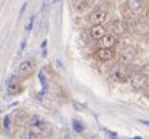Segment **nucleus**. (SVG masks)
<instances>
[{
	"label": "nucleus",
	"instance_id": "2",
	"mask_svg": "<svg viewBox=\"0 0 149 139\" xmlns=\"http://www.w3.org/2000/svg\"><path fill=\"white\" fill-rule=\"evenodd\" d=\"M148 82H149V75L143 71H138V72H135V74H132L128 78V83L133 90H144Z\"/></svg>",
	"mask_w": 149,
	"mask_h": 139
},
{
	"label": "nucleus",
	"instance_id": "12",
	"mask_svg": "<svg viewBox=\"0 0 149 139\" xmlns=\"http://www.w3.org/2000/svg\"><path fill=\"white\" fill-rule=\"evenodd\" d=\"M90 3H91V0H74V8L77 11H84L90 7Z\"/></svg>",
	"mask_w": 149,
	"mask_h": 139
},
{
	"label": "nucleus",
	"instance_id": "11",
	"mask_svg": "<svg viewBox=\"0 0 149 139\" xmlns=\"http://www.w3.org/2000/svg\"><path fill=\"white\" fill-rule=\"evenodd\" d=\"M127 7H128V10L132 11V13H139V11L143 10V7H144V2L143 0H127Z\"/></svg>",
	"mask_w": 149,
	"mask_h": 139
},
{
	"label": "nucleus",
	"instance_id": "8",
	"mask_svg": "<svg viewBox=\"0 0 149 139\" xmlns=\"http://www.w3.org/2000/svg\"><path fill=\"white\" fill-rule=\"evenodd\" d=\"M109 30L112 34H116L117 37L122 35V34L125 32V24H123L122 18H119V16L112 18V19H111V23H109Z\"/></svg>",
	"mask_w": 149,
	"mask_h": 139
},
{
	"label": "nucleus",
	"instance_id": "10",
	"mask_svg": "<svg viewBox=\"0 0 149 139\" xmlns=\"http://www.w3.org/2000/svg\"><path fill=\"white\" fill-rule=\"evenodd\" d=\"M136 58V48L132 45H127L125 48L122 50V53H120V59H122V62H132L133 59Z\"/></svg>",
	"mask_w": 149,
	"mask_h": 139
},
{
	"label": "nucleus",
	"instance_id": "4",
	"mask_svg": "<svg viewBox=\"0 0 149 139\" xmlns=\"http://www.w3.org/2000/svg\"><path fill=\"white\" fill-rule=\"evenodd\" d=\"M106 19H107V11L104 10V8H96V10H93L90 13V16H88L90 24H103Z\"/></svg>",
	"mask_w": 149,
	"mask_h": 139
},
{
	"label": "nucleus",
	"instance_id": "7",
	"mask_svg": "<svg viewBox=\"0 0 149 139\" xmlns=\"http://www.w3.org/2000/svg\"><path fill=\"white\" fill-rule=\"evenodd\" d=\"M34 69H36V62L31 61V59H26V61H23L18 66V75H21V77H29L34 72Z\"/></svg>",
	"mask_w": 149,
	"mask_h": 139
},
{
	"label": "nucleus",
	"instance_id": "9",
	"mask_svg": "<svg viewBox=\"0 0 149 139\" xmlns=\"http://www.w3.org/2000/svg\"><path fill=\"white\" fill-rule=\"evenodd\" d=\"M21 91H23V86H21L18 77H11L7 82V94L8 96H15V94H19Z\"/></svg>",
	"mask_w": 149,
	"mask_h": 139
},
{
	"label": "nucleus",
	"instance_id": "6",
	"mask_svg": "<svg viewBox=\"0 0 149 139\" xmlns=\"http://www.w3.org/2000/svg\"><path fill=\"white\" fill-rule=\"evenodd\" d=\"M117 43H119V37L112 32L106 34L103 39L98 40V46H106V48H116Z\"/></svg>",
	"mask_w": 149,
	"mask_h": 139
},
{
	"label": "nucleus",
	"instance_id": "14",
	"mask_svg": "<svg viewBox=\"0 0 149 139\" xmlns=\"http://www.w3.org/2000/svg\"><path fill=\"white\" fill-rule=\"evenodd\" d=\"M146 16L149 18V7H148V11H146Z\"/></svg>",
	"mask_w": 149,
	"mask_h": 139
},
{
	"label": "nucleus",
	"instance_id": "13",
	"mask_svg": "<svg viewBox=\"0 0 149 139\" xmlns=\"http://www.w3.org/2000/svg\"><path fill=\"white\" fill-rule=\"evenodd\" d=\"M143 94H144L146 99H149V85H146V86H144V91H143Z\"/></svg>",
	"mask_w": 149,
	"mask_h": 139
},
{
	"label": "nucleus",
	"instance_id": "3",
	"mask_svg": "<svg viewBox=\"0 0 149 139\" xmlns=\"http://www.w3.org/2000/svg\"><path fill=\"white\" fill-rule=\"evenodd\" d=\"M117 56L116 48H106V46H98V50L95 51V58L98 61H103V62H109L112 61L114 58Z\"/></svg>",
	"mask_w": 149,
	"mask_h": 139
},
{
	"label": "nucleus",
	"instance_id": "1",
	"mask_svg": "<svg viewBox=\"0 0 149 139\" xmlns=\"http://www.w3.org/2000/svg\"><path fill=\"white\" fill-rule=\"evenodd\" d=\"M130 71L128 67L125 66V62H120V64H116L112 69L109 71V78L112 82H116V83H125V82H128L130 78Z\"/></svg>",
	"mask_w": 149,
	"mask_h": 139
},
{
	"label": "nucleus",
	"instance_id": "5",
	"mask_svg": "<svg viewBox=\"0 0 149 139\" xmlns=\"http://www.w3.org/2000/svg\"><path fill=\"white\" fill-rule=\"evenodd\" d=\"M104 35H106V27H104L103 24H91L90 29H88V37H90L91 40H95V42L103 39Z\"/></svg>",
	"mask_w": 149,
	"mask_h": 139
}]
</instances>
